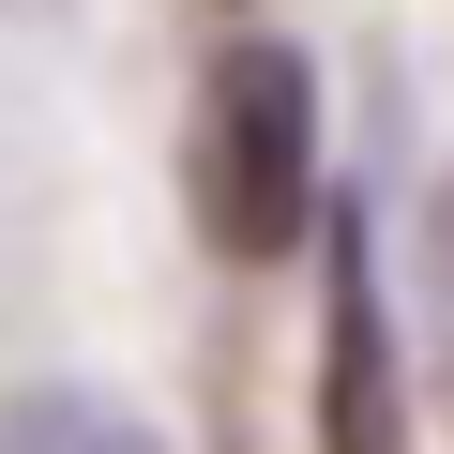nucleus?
<instances>
[{
  "label": "nucleus",
  "mask_w": 454,
  "mask_h": 454,
  "mask_svg": "<svg viewBox=\"0 0 454 454\" xmlns=\"http://www.w3.org/2000/svg\"><path fill=\"white\" fill-rule=\"evenodd\" d=\"M0 454H167L137 409H106V394H16L0 409Z\"/></svg>",
  "instance_id": "7ed1b4c3"
},
{
  "label": "nucleus",
  "mask_w": 454,
  "mask_h": 454,
  "mask_svg": "<svg viewBox=\"0 0 454 454\" xmlns=\"http://www.w3.org/2000/svg\"><path fill=\"white\" fill-rule=\"evenodd\" d=\"M439 273H454V197H439Z\"/></svg>",
  "instance_id": "20e7f679"
},
{
  "label": "nucleus",
  "mask_w": 454,
  "mask_h": 454,
  "mask_svg": "<svg viewBox=\"0 0 454 454\" xmlns=\"http://www.w3.org/2000/svg\"><path fill=\"white\" fill-rule=\"evenodd\" d=\"M182 197H197V243L212 258H288L303 212H318V76L288 46H227L197 76V137H182Z\"/></svg>",
  "instance_id": "f257e3e1"
},
{
  "label": "nucleus",
  "mask_w": 454,
  "mask_h": 454,
  "mask_svg": "<svg viewBox=\"0 0 454 454\" xmlns=\"http://www.w3.org/2000/svg\"><path fill=\"white\" fill-rule=\"evenodd\" d=\"M318 454H409V394H394V318L364 273V227L333 243V303H318Z\"/></svg>",
  "instance_id": "f03ea898"
}]
</instances>
